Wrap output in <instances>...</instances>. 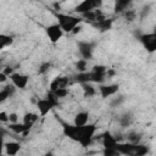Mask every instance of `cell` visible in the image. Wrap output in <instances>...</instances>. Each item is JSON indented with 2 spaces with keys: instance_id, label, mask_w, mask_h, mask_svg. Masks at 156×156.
Here are the masks:
<instances>
[{
  "instance_id": "obj_35",
  "label": "cell",
  "mask_w": 156,
  "mask_h": 156,
  "mask_svg": "<svg viewBox=\"0 0 156 156\" xmlns=\"http://www.w3.org/2000/svg\"><path fill=\"white\" fill-rule=\"evenodd\" d=\"M0 122L2 123H9V113L6 111H1L0 112Z\"/></svg>"
},
{
  "instance_id": "obj_21",
  "label": "cell",
  "mask_w": 156,
  "mask_h": 156,
  "mask_svg": "<svg viewBox=\"0 0 156 156\" xmlns=\"http://www.w3.org/2000/svg\"><path fill=\"white\" fill-rule=\"evenodd\" d=\"M15 39L10 34H0V49L4 50L5 48H9L13 44Z\"/></svg>"
},
{
  "instance_id": "obj_39",
  "label": "cell",
  "mask_w": 156,
  "mask_h": 156,
  "mask_svg": "<svg viewBox=\"0 0 156 156\" xmlns=\"http://www.w3.org/2000/svg\"><path fill=\"white\" fill-rule=\"evenodd\" d=\"M80 30H82V26L79 24V26H77V27H76V28L72 30V33H73V34H77V33H79Z\"/></svg>"
},
{
  "instance_id": "obj_31",
  "label": "cell",
  "mask_w": 156,
  "mask_h": 156,
  "mask_svg": "<svg viewBox=\"0 0 156 156\" xmlns=\"http://www.w3.org/2000/svg\"><path fill=\"white\" fill-rule=\"evenodd\" d=\"M124 100H126V96H124V95H118V96L113 98V100L111 101V106H112V107H115V106H119L121 104L124 102Z\"/></svg>"
},
{
  "instance_id": "obj_24",
  "label": "cell",
  "mask_w": 156,
  "mask_h": 156,
  "mask_svg": "<svg viewBox=\"0 0 156 156\" xmlns=\"http://www.w3.org/2000/svg\"><path fill=\"white\" fill-rule=\"evenodd\" d=\"M90 72H91V74H90V82L91 83H94V84H102V83H105L107 74H105V73H96V72H93V71H90Z\"/></svg>"
},
{
  "instance_id": "obj_27",
  "label": "cell",
  "mask_w": 156,
  "mask_h": 156,
  "mask_svg": "<svg viewBox=\"0 0 156 156\" xmlns=\"http://www.w3.org/2000/svg\"><path fill=\"white\" fill-rule=\"evenodd\" d=\"M50 68H51V62H49V61L41 62V63L39 65V68H38V74H39V76L46 74Z\"/></svg>"
},
{
  "instance_id": "obj_29",
  "label": "cell",
  "mask_w": 156,
  "mask_h": 156,
  "mask_svg": "<svg viewBox=\"0 0 156 156\" xmlns=\"http://www.w3.org/2000/svg\"><path fill=\"white\" fill-rule=\"evenodd\" d=\"M101 154L104 156H119L121 155L116 147H104V150L101 151Z\"/></svg>"
},
{
  "instance_id": "obj_7",
  "label": "cell",
  "mask_w": 156,
  "mask_h": 156,
  "mask_svg": "<svg viewBox=\"0 0 156 156\" xmlns=\"http://www.w3.org/2000/svg\"><path fill=\"white\" fill-rule=\"evenodd\" d=\"M45 33L49 38V40L52 43V44H56L58 43V40L62 38L63 35V29L61 28V26L56 22V23H52V24H49L45 27Z\"/></svg>"
},
{
  "instance_id": "obj_30",
  "label": "cell",
  "mask_w": 156,
  "mask_h": 156,
  "mask_svg": "<svg viewBox=\"0 0 156 156\" xmlns=\"http://www.w3.org/2000/svg\"><path fill=\"white\" fill-rule=\"evenodd\" d=\"M54 93L58 99H63L68 95V88H58V89L54 90Z\"/></svg>"
},
{
  "instance_id": "obj_26",
  "label": "cell",
  "mask_w": 156,
  "mask_h": 156,
  "mask_svg": "<svg viewBox=\"0 0 156 156\" xmlns=\"http://www.w3.org/2000/svg\"><path fill=\"white\" fill-rule=\"evenodd\" d=\"M76 69L78 72H85L88 71V60L85 58H79L77 62H76Z\"/></svg>"
},
{
  "instance_id": "obj_34",
  "label": "cell",
  "mask_w": 156,
  "mask_h": 156,
  "mask_svg": "<svg viewBox=\"0 0 156 156\" xmlns=\"http://www.w3.org/2000/svg\"><path fill=\"white\" fill-rule=\"evenodd\" d=\"M18 122V115L16 112H10L9 113V123H16Z\"/></svg>"
},
{
  "instance_id": "obj_36",
  "label": "cell",
  "mask_w": 156,
  "mask_h": 156,
  "mask_svg": "<svg viewBox=\"0 0 156 156\" xmlns=\"http://www.w3.org/2000/svg\"><path fill=\"white\" fill-rule=\"evenodd\" d=\"M7 79H10V77H9L6 73H4V72L1 71V72H0V83L4 84V83L7 82Z\"/></svg>"
},
{
  "instance_id": "obj_1",
  "label": "cell",
  "mask_w": 156,
  "mask_h": 156,
  "mask_svg": "<svg viewBox=\"0 0 156 156\" xmlns=\"http://www.w3.org/2000/svg\"><path fill=\"white\" fill-rule=\"evenodd\" d=\"M52 15L56 17L57 23L61 26V28L63 29L65 33H72V30L82 24V22L84 21L82 18V16H76V15H69V13H62L58 12L56 10H52Z\"/></svg>"
},
{
  "instance_id": "obj_33",
  "label": "cell",
  "mask_w": 156,
  "mask_h": 156,
  "mask_svg": "<svg viewBox=\"0 0 156 156\" xmlns=\"http://www.w3.org/2000/svg\"><path fill=\"white\" fill-rule=\"evenodd\" d=\"M9 98H11V95L9 94V91H7L6 89H4V88H2V89L0 90V102H1V104H2V102H5Z\"/></svg>"
},
{
  "instance_id": "obj_2",
  "label": "cell",
  "mask_w": 156,
  "mask_h": 156,
  "mask_svg": "<svg viewBox=\"0 0 156 156\" xmlns=\"http://www.w3.org/2000/svg\"><path fill=\"white\" fill-rule=\"evenodd\" d=\"M95 132H96V123H87L85 126L79 127L76 143H78L82 147L90 146L93 140L95 139Z\"/></svg>"
},
{
  "instance_id": "obj_19",
  "label": "cell",
  "mask_w": 156,
  "mask_h": 156,
  "mask_svg": "<svg viewBox=\"0 0 156 156\" xmlns=\"http://www.w3.org/2000/svg\"><path fill=\"white\" fill-rule=\"evenodd\" d=\"M132 0H115V12L123 13L126 10L129 9Z\"/></svg>"
},
{
  "instance_id": "obj_4",
  "label": "cell",
  "mask_w": 156,
  "mask_h": 156,
  "mask_svg": "<svg viewBox=\"0 0 156 156\" xmlns=\"http://www.w3.org/2000/svg\"><path fill=\"white\" fill-rule=\"evenodd\" d=\"M102 6V0H82L76 7H74V12L78 15H83L85 12L96 10V9H101Z\"/></svg>"
},
{
  "instance_id": "obj_8",
  "label": "cell",
  "mask_w": 156,
  "mask_h": 156,
  "mask_svg": "<svg viewBox=\"0 0 156 156\" xmlns=\"http://www.w3.org/2000/svg\"><path fill=\"white\" fill-rule=\"evenodd\" d=\"M10 80L11 83L17 88V89H21V90H24L28 85V82H29V77L27 74H23V73H20V72H13L11 76H10Z\"/></svg>"
},
{
  "instance_id": "obj_38",
  "label": "cell",
  "mask_w": 156,
  "mask_h": 156,
  "mask_svg": "<svg viewBox=\"0 0 156 156\" xmlns=\"http://www.w3.org/2000/svg\"><path fill=\"white\" fill-rule=\"evenodd\" d=\"M149 11H150V6H149V5H147V6H144V9H143V11H141V17H145V13L147 15Z\"/></svg>"
},
{
  "instance_id": "obj_10",
  "label": "cell",
  "mask_w": 156,
  "mask_h": 156,
  "mask_svg": "<svg viewBox=\"0 0 156 156\" xmlns=\"http://www.w3.org/2000/svg\"><path fill=\"white\" fill-rule=\"evenodd\" d=\"M32 127H33V126L27 124V123H24V122H22V123H20V122L9 123V126H7L9 130L13 132L15 134H27V133L32 129Z\"/></svg>"
},
{
  "instance_id": "obj_25",
  "label": "cell",
  "mask_w": 156,
  "mask_h": 156,
  "mask_svg": "<svg viewBox=\"0 0 156 156\" xmlns=\"http://www.w3.org/2000/svg\"><path fill=\"white\" fill-rule=\"evenodd\" d=\"M149 152V147L146 145L143 144H135V149H134V155L133 156H144Z\"/></svg>"
},
{
  "instance_id": "obj_6",
  "label": "cell",
  "mask_w": 156,
  "mask_h": 156,
  "mask_svg": "<svg viewBox=\"0 0 156 156\" xmlns=\"http://www.w3.org/2000/svg\"><path fill=\"white\" fill-rule=\"evenodd\" d=\"M77 48L78 51L82 56V58L85 60H93L94 56V48H95V43L94 41H87V40H79L77 41Z\"/></svg>"
},
{
  "instance_id": "obj_20",
  "label": "cell",
  "mask_w": 156,
  "mask_h": 156,
  "mask_svg": "<svg viewBox=\"0 0 156 156\" xmlns=\"http://www.w3.org/2000/svg\"><path fill=\"white\" fill-rule=\"evenodd\" d=\"M90 74H91V72H90V71L78 72L77 74H74V76H73V79H74V82L79 83V84L88 83V82H90Z\"/></svg>"
},
{
  "instance_id": "obj_5",
  "label": "cell",
  "mask_w": 156,
  "mask_h": 156,
  "mask_svg": "<svg viewBox=\"0 0 156 156\" xmlns=\"http://www.w3.org/2000/svg\"><path fill=\"white\" fill-rule=\"evenodd\" d=\"M139 41L144 46V49L149 52L152 54L156 51V30L151 33H144L139 37Z\"/></svg>"
},
{
  "instance_id": "obj_11",
  "label": "cell",
  "mask_w": 156,
  "mask_h": 156,
  "mask_svg": "<svg viewBox=\"0 0 156 156\" xmlns=\"http://www.w3.org/2000/svg\"><path fill=\"white\" fill-rule=\"evenodd\" d=\"M69 83H71V79L68 77H66V76H58V77H55L52 79V82L50 83V87L49 88H50L51 91H54V90H56L58 88H67L69 85Z\"/></svg>"
},
{
  "instance_id": "obj_17",
  "label": "cell",
  "mask_w": 156,
  "mask_h": 156,
  "mask_svg": "<svg viewBox=\"0 0 156 156\" xmlns=\"http://www.w3.org/2000/svg\"><path fill=\"white\" fill-rule=\"evenodd\" d=\"M80 85H82V90H83L84 98H91V96H95L98 94V90L94 87V83L88 82V83H83Z\"/></svg>"
},
{
  "instance_id": "obj_28",
  "label": "cell",
  "mask_w": 156,
  "mask_h": 156,
  "mask_svg": "<svg viewBox=\"0 0 156 156\" xmlns=\"http://www.w3.org/2000/svg\"><path fill=\"white\" fill-rule=\"evenodd\" d=\"M122 15H123V17L126 18V21H128V22H133V21L136 20V12H135L134 10H132V9L126 10Z\"/></svg>"
},
{
  "instance_id": "obj_13",
  "label": "cell",
  "mask_w": 156,
  "mask_h": 156,
  "mask_svg": "<svg viewBox=\"0 0 156 156\" xmlns=\"http://www.w3.org/2000/svg\"><path fill=\"white\" fill-rule=\"evenodd\" d=\"M116 149L118 150V152L121 155H134L135 144H132L129 141H119L117 144Z\"/></svg>"
},
{
  "instance_id": "obj_37",
  "label": "cell",
  "mask_w": 156,
  "mask_h": 156,
  "mask_svg": "<svg viewBox=\"0 0 156 156\" xmlns=\"http://www.w3.org/2000/svg\"><path fill=\"white\" fill-rule=\"evenodd\" d=\"M2 72H4V73H6V74L10 77V76H11V74H12L15 71H13V68H12V67H10V66H6V67L2 69Z\"/></svg>"
},
{
  "instance_id": "obj_16",
  "label": "cell",
  "mask_w": 156,
  "mask_h": 156,
  "mask_svg": "<svg viewBox=\"0 0 156 156\" xmlns=\"http://www.w3.org/2000/svg\"><path fill=\"white\" fill-rule=\"evenodd\" d=\"M89 121V112L87 111H80L78 112L74 118H73V124L78 126V127H82V126H85Z\"/></svg>"
},
{
  "instance_id": "obj_32",
  "label": "cell",
  "mask_w": 156,
  "mask_h": 156,
  "mask_svg": "<svg viewBox=\"0 0 156 156\" xmlns=\"http://www.w3.org/2000/svg\"><path fill=\"white\" fill-rule=\"evenodd\" d=\"M107 69H108V68H107L105 65H95V66H93V68H91L93 72H96V73H105V74H106Z\"/></svg>"
},
{
  "instance_id": "obj_18",
  "label": "cell",
  "mask_w": 156,
  "mask_h": 156,
  "mask_svg": "<svg viewBox=\"0 0 156 156\" xmlns=\"http://www.w3.org/2000/svg\"><path fill=\"white\" fill-rule=\"evenodd\" d=\"M119 126L123 127V128H127V127H130L134 122V116L132 112H124L121 117H119Z\"/></svg>"
},
{
  "instance_id": "obj_14",
  "label": "cell",
  "mask_w": 156,
  "mask_h": 156,
  "mask_svg": "<svg viewBox=\"0 0 156 156\" xmlns=\"http://www.w3.org/2000/svg\"><path fill=\"white\" fill-rule=\"evenodd\" d=\"M4 150H5V154L6 155H10V156H15L20 152L21 150V144L18 141H15V140H11V141H6L4 144Z\"/></svg>"
},
{
  "instance_id": "obj_40",
  "label": "cell",
  "mask_w": 156,
  "mask_h": 156,
  "mask_svg": "<svg viewBox=\"0 0 156 156\" xmlns=\"http://www.w3.org/2000/svg\"><path fill=\"white\" fill-rule=\"evenodd\" d=\"M63 1H65V0H63Z\"/></svg>"
},
{
  "instance_id": "obj_23",
  "label": "cell",
  "mask_w": 156,
  "mask_h": 156,
  "mask_svg": "<svg viewBox=\"0 0 156 156\" xmlns=\"http://www.w3.org/2000/svg\"><path fill=\"white\" fill-rule=\"evenodd\" d=\"M126 139H127V141H129L132 144H139L141 141V139H143V135H141V133H139L136 130H132V132H129L127 134Z\"/></svg>"
},
{
  "instance_id": "obj_22",
  "label": "cell",
  "mask_w": 156,
  "mask_h": 156,
  "mask_svg": "<svg viewBox=\"0 0 156 156\" xmlns=\"http://www.w3.org/2000/svg\"><path fill=\"white\" fill-rule=\"evenodd\" d=\"M39 116H40V115H38V113H35V112H32V111L26 112L24 116H23V121H22V122H24V123H27V124H30V126H34V123L39 119Z\"/></svg>"
},
{
  "instance_id": "obj_3",
  "label": "cell",
  "mask_w": 156,
  "mask_h": 156,
  "mask_svg": "<svg viewBox=\"0 0 156 156\" xmlns=\"http://www.w3.org/2000/svg\"><path fill=\"white\" fill-rule=\"evenodd\" d=\"M58 100H60V99L55 95V93L51 91V90H49L45 98L39 99V100L37 101V108H38V111H39V115H40L41 117L46 116L54 107L58 106Z\"/></svg>"
},
{
  "instance_id": "obj_9",
  "label": "cell",
  "mask_w": 156,
  "mask_h": 156,
  "mask_svg": "<svg viewBox=\"0 0 156 156\" xmlns=\"http://www.w3.org/2000/svg\"><path fill=\"white\" fill-rule=\"evenodd\" d=\"M99 94H100V96L102 98V99H107V98H110V96H113V95H116L117 93H118V90H119V85L118 84H115V83H112V84H99Z\"/></svg>"
},
{
  "instance_id": "obj_12",
  "label": "cell",
  "mask_w": 156,
  "mask_h": 156,
  "mask_svg": "<svg viewBox=\"0 0 156 156\" xmlns=\"http://www.w3.org/2000/svg\"><path fill=\"white\" fill-rule=\"evenodd\" d=\"M100 138H101V144L104 147H116L118 144V140L116 139V136L108 130L104 132L100 135Z\"/></svg>"
},
{
  "instance_id": "obj_15",
  "label": "cell",
  "mask_w": 156,
  "mask_h": 156,
  "mask_svg": "<svg viewBox=\"0 0 156 156\" xmlns=\"http://www.w3.org/2000/svg\"><path fill=\"white\" fill-rule=\"evenodd\" d=\"M112 23H113V20L111 18H104L101 21H98L95 23H93V26L95 28H98L100 32H107L112 28Z\"/></svg>"
}]
</instances>
